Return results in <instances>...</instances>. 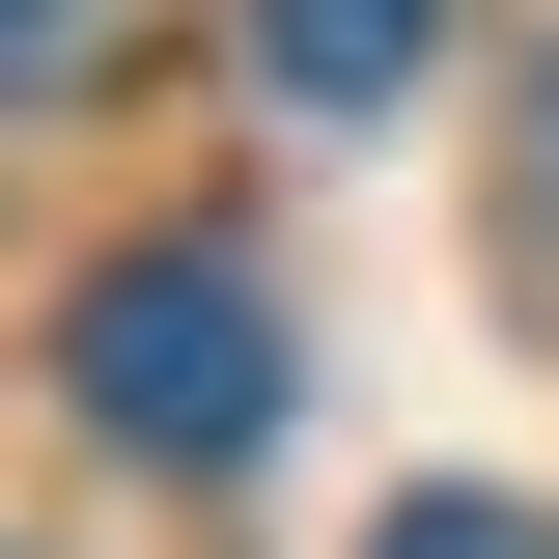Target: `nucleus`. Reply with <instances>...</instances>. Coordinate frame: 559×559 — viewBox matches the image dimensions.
<instances>
[{
    "label": "nucleus",
    "mask_w": 559,
    "mask_h": 559,
    "mask_svg": "<svg viewBox=\"0 0 559 559\" xmlns=\"http://www.w3.org/2000/svg\"><path fill=\"white\" fill-rule=\"evenodd\" d=\"M532 224H559V57H532Z\"/></svg>",
    "instance_id": "nucleus-5"
},
{
    "label": "nucleus",
    "mask_w": 559,
    "mask_h": 559,
    "mask_svg": "<svg viewBox=\"0 0 559 559\" xmlns=\"http://www.w3.org/2000/svg\"><path fill=\"white\" fill-rule=\"evenodd\" d=\"M57 392L112 419L140 476H252V448H280V280L252 252H112L57 308Z\"/></svg>",
    "instance_id": "nucleus-1"
},
{
    "label": "nucleus",
    "mask_w": 559,
    "mask_h": 559,
    "mask_svg": "<svg viewBox=\"0 0 559 559\" xmlns=\"http://www.w3.org/2000/svg\"><path fill=\"white\" fill-rule=\"evenodd\" d=\"M419 57H448V0H252V84L308 140H364V112H419Z\"/></svg>",
    "instance_id": "nucleus-2"
},
{
    "label": "nucleus",
    "mask_w": 559,
    "mask_h": 559,
    "mask_svg": "<svg viewBox=\"0 0 559 559\" xmlns=\"http://www.w3.org/2000/svg\"><path fill=\"white\" fill-rule=\"evenodd\" d=\"M112 28H140V0H0V112H57V84H112Z\"/></svg>",
    "instance_id": "nucleus-4"
},
{
    "label": "nucleus",
    "mask_w": 559,
    "mask_h": 559,
    "mask_svg": "<svg viewBox=\"0 0 559 559\" xmlns=\"http://www.w3.org/2000/svg\"><path fill=\"white\" fill-rule=\"evenodd\" d=\"M364 559H559V503H503V476H419V503H392Z\"/></svg>",
    "instance_id": "nucleus-3"
}]
</instances>
